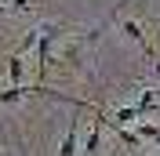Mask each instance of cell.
Segmentation results:
<instances>
[{
  "label": "cell",
  "mask_w": 160,
  "mask_h": 156,
  "mask_svg": "<svg viewBox=\"0 0 160 156\" xmlns=\"http://www.w3.org/2000/svg\"><path fill=\"white\" fill-rule=\"evenodd\" d=\"M58 26H40V44H37V84H44L48 76V66H51V40H55Z\"/></svg>",
  "instance_id": "cell-1"
},
{
  "label": "cell",
  "mask_w": 160,
  "mask_h": 156,
  "mask_svg": "<svg viewBox=\"0 0 160 156\" xmlns=\"http://www.w3.org/2000/svg\"><path fill=\"white\" fill-rule=\"evenodd\" d=\"M77 149H80V138H77V116H69V131H66V138H62L58 156H77Z\"/></svg>",
  "instance_id": "cell-2"
},
{
  "label": "cell",
  "mask_w": 160,
  "mask_h": 156,
  "mask_svg": "<svg viewBox=\"0 0 160 156\" xmlns=\"http://www.w3.org/2000/svg\"><path fill=\"white\" fill-rule=\"evenodd\" d=\"M120 33H124V37H131L135 44H142V51H146V55H153V51H149V44H146V33H142V26H138V22L124 18V22H120Z\"/></svg>",
  "instance_id": "cell-3"
},
{
  "label": "cell",
  "mask_w": 160,
  "mask_h": 156,
  "mask_svg": "<svg viewBox=\"0 0 160 156\" xmlns=\"http://www.w3.org/2000/svg\"><path fill=\"white\" fill-rule=\"evenodd\" d=\"M157 98H160V91L157 87H142V95H138V116H146V113H153L157 109Z\"/></svg>",
  "instance_id": "cell-4"
},
{
  "label": "cell",
  "mask_w": 160,
  "mask_h": 156,
  "mask_svg": "<svg viewBox=\"0 0 160 156\" xmlns=\"http://www.w3.org/2000/svg\"><path fill=\"white\" fill-rule=\"evenodd\" d=\"M98 149H102V124L95 120V127H91V134L84 138V156H98Z\"/></svg>",
  "instance_id": "cell-5"
},
{
  "label": "cell",
  "mask_w": 160,
  "mask_h": 156,
  "mask_svg": "<svg viewBox=\"0 0 160 156\" xmlns=\"http://www.w3.org/2000/svg\"><path fill=\"white\" fill-rule=\"evenodd\" d=\"M131 120H138V109H135V105H120L117 113H113V124H117V127L131 124Z\"/></svg>",
  "instance_id": "cell-6"
},
{
  "label": "cell",
  "mask_w": 160,
  "mask_h": 156,
  "mask_svg": "<svg viewBox=\"0 0 160 156\" xmlns=\"http://www.w3.org/2000/svg\"><path fill=\"white\" fill-rule=\"evenodd\" d=\"M8 73H11V87H22V58L18 55L8 58Z\"/></svg>",
  "instance_id": "cell-7"
},
{
  "label": "cell",
  "mask_w": 160,
  "mask_h": 156,
  "mask_svg": "<svg viewBox=\"0 0 160 156\" xmlns=\"http://www.w3.org/2000/svg\"><path fill=\"white\" fill-rule=\"evenodd\" d=\"M138 138H149V142L160 145V127L157 124H138Z\"/></svg>",
  "instance_id": "cell-8"
},
{
  "label": "cell",
  "mask_w": 160,
  "mask_h": 156,
  "mask_svg": "<svg viewBox=\"0 0 160 156\" xmlns=\"http://www.w3.org/2000/svg\"><path fill=\"white\" fill-rule=\"evenodd\" d=\"M117 134H120V142H124V145H142V138H138V131H128V127H117Z\"/></svg>",
  "instance_id": "cell-9"
},
{
  "label": "cell",
  "mask_w": 160,
  "mask_h": 156,
  "mask_svg": "<svg viewBox=\"0 0 160 156\" xmlns=\"http://www.w3.org/2000/svg\"><path fill=\"white\" fill-rule=\"evenodd\" d=\"M33 87H8V91H0V102H18L22 95H29Z\"/></svg>",
  "instance_id": "cell-10"
},
{
  "label": "cell",
  "mask_w": 160,
  "mask_h": 156,
  "mask_svg": "<svg viewBox=\"0 0 160 156\" xmlns=\"http://www.w3.org/2000/svg\"><path fill=\"white\" fill-rule=\"evenodd\" d=\"M11 7H15V11H29L33 4H29V0H11Z\"/></svg>",
  "instance_id": "cell-11"
},
{
  "label": "cell",
  "mask_w": 160,
  "mask_h": 156,
  "mask_svg": "<svg viewBox=\"0 0 160 156\" xmlns=\"http://www.w3.org/2000/svg\"><path fill=\"white\" fill-rule=\"evenodd\" d=\"M153 69H157V76H160V58H153Z\"/></svg>",
  "instance_id": "cell-12"
}]
</instances>
